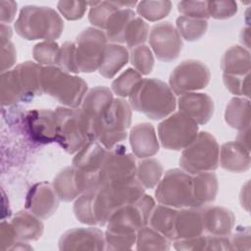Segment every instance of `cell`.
Returning a JSON list of instances; mask_svg holds the SVG:
<instances>
[{"label": "cell", "mask_w": 251, "mask_h": 251, "mask_svg": "<svg viewBox=\"0 0 251 251\" xmlns=\"http://www.w3.org/2000/svg\"><path fill=\"white\" fill-rule=\"evenodd\" d=\"M15 235L22 239H34L40 236L42 225L26 213H19L13 219Z\"/></svg>", "instance_id": "5bb4252c"}, {"label": "cell", "mask_w": 251, "mask_h": 251, "mask_svg": "<svg viewBox=\"0 0 251 251\" xmlns=\"http://www.w3.org/2000/svg\"><path fill=\"white\" fill-rule=\"evenodd\" d=\"M132 64L143 74L150 73L153 66V58L146 46H139L132 52Z\"/></svg>", "instance_id": "d6986e66"}, {"label": "cell", "mask_w": 251, "mask_h": 251, "mask_svg": "<svg viewBox=\"0 0 251 251\" xmlns=\"http://www.w3.org/2000/svg\"><path fill=\"white\" fill-rule=\"evenodd\" d=\"M151 45L162 61H171L177 57L181 50V40L170 23H162L153 27Z\"/></svg>", "instance_id": "30bf717a"}, {"label": "cell", "mask_w": 251, "mask_h": 251, "mask_svg": "<svg viewBox=\"0 0 251 251\" xmlns=\"http://www.w3.org/2000/svg\"><path fill=\"white\" fill-rule=\"evenodd\" d=\"M187 148L180 160L181 166L191 173L214 170L218 164V145L210 134L201 132Z\"/></svg>", "instance_id": "5b68a950"}, {"label": "cell", "mask_w": 251, "mask_h": 251, "mask_svg": "<svg viewBox=\"0 0 251 251\" xmlns=\"http://www.w3.org/2000/svg\"><path fill=\"white\" fill-rule=\"evenodd\" d=\"M101 140L107 145L119 142L126 137L125 129L128 126L130 121L129 108L123 100H115L110 103L100 114Z\"/></svg>", "instance_id": "8992f818"}, {"label": "cell", "mask_w": 251, "mask_h": 251, "mask_svg": "<svg viewBox=\"0 0 251 251\" xmlns=\"http://www.w3.org/2000/svg\"><path fill=\"white\" fill-rule=\"evenodd\" d=\"M177 27L184 38L187 40H195L205 32L207 23L205 21L190 20L181 17L177 19Z\"/></svg>", "instance_id": "2e32d148"}, {"label": "cell", "mask_w": 251, "mask_h": 251, "mask_svg": "<svg viewBox=\"0 0 251 251\" xmlns=\"http://www.w3.org/2000/svg\"><path fill=\"white\" fill-rule=\"evenodd\" d=\"M194 182L189 176L178 170L168 172L156 191L158 200L172 206H195Z\"/></svg>", "instance_id": "277c9868"}, {"label": "cell", "mask_w": 251, "mask_h": 251, "mask_svg": "<svg viewBox=\"0 0 251 251\" xmlns=\"http://www.w3.org/2000/svg\"><path fill=\"white\" fill-rule=\"evenodd\" d=\"M197 133V124L184 114H176L164 121L159 126V134L163 145L178 150L189 145Z\"/></svg>", "instance_id": "52a82bcc"}, {"label": "cell", "mask_w": 251, "mask_h": 251, "mask_svg": "<svg viewBox=\"0 0 251 251\" xmlns=\"http://www.w3.org/2000/svg\"><path fill=\"white\" fill-rule=\"evenodd\" d=\"M62 21L51 9L27 6L23 8L15 25L17 32L29 40L56 38L62 30Z\"/></svg>", "instance_id": "7a4b0ae2"}, {"label": "cell", "mask_w": 251, "mask_h": 251, "mask_svg": "<svg viewBox=\"0 0 251 251\" xmlns=\"http://www.w3.org/2000/svg\"><path fill=\"white\" fill-rule=\"evenodd\" d=\"M130 143L139 157L151 156L158 151V143L151 125H137L131 131Z\"/></svg>", "instance_id": "7c38bea8"}, {"label": "cell", "mask_w": 251, "mask_h": 251, "mask_svg": "<svg viewBox=\"0 0 251 251\" xmlns=\"http://www.w3.org/2000/svg\"><path fill=\"white\" fill-rule=\"evenodd\" d=\"M179 109L188 114L194 122L204 124L213 114V101L202 93H188L179 99Z\"/></svg>", "instance_id": "8fae6325"}, {"label": "cell", "mask_w": 251, "mask_h": 251, "mask_svg": "<svg viewBox=\"0 0 251 251\" xmlns=\"http://www.w3.org/2000/svg\"><path fill=\"white\" fill-rule=\"evenodd\" d=\"M139 175L143 177V183L147 187H152L159 179L162 172V167L160 164L154 160L145 161L140 164Z\"/></svg>", "instance_id": "ac0fdd59"}, {"label": "cell", "mask_w": 251, "mask_h": 251, "mask_svg": "<svg viewBox=\"0 0 251 251\" xmlns=\"http://www.w3.org/2000/svg\"><path fill=\"white\" fill-rule=\"evenodd\" d=\"M127 61V52L122 46L111 45L105 48L102 57L100 73L101 75L111 77L113 76Z\"/></svg>", "instance_id": "4fadbf2b"}, {"label": "cell", "mask_w": 251, "mask_h": 251, "mask_svg": "<svg viewBox=\"0 0 251 251\" xmlns=\"http://www.w3.org/2000/svg\"><path fill=\"white\" fill-rule=\"evenodd\" d=\"M7 7L8 9L5 10V9H1V21L2 23L4 22H11L13 19H14V15H15V12H16V7H17V4H15L14 2H7Z\"/></svg>", "instance_id": "7402d4cb"}, {"label": "cell", "mask_w": 251, "mask_h": 251, "mask_svg": "<svg viewBox=\"0 0 251 251\" xmlns=\"http://www.w3.org/2000/svg\"><path fill=\"white\" fill-rule=\"evenodd\" d=\"M130 103L139 112L151 119H161L176 107L173 93L166 83L156 79L138 81L130 92Z\"/></svg>", "instance_id": "6da1fadb"}, {"label": "cell", "mask_w": 251, "mask_h": 251, "mask_svg": "<svg viewBox=\"0 0 251 251\" xmlns=\"http://www.w3.org/2000/svg\"><path fill=\"white\" fill-rule=\"evenodd\" d=\"M105 38L96 29L88 28L77 37V51L74 45V54L77 55L75 59V72H92L101 64L104 54Z\"/></svg>", "instance_id": "ba28073f"}, {"label": "cell", "mask_w": 251, "mask_h": 251, "mask_svg": "<svg viewBox=\"0 0 251 251\" xmlns=\"http://www.w3.org/2000/svg\"><path fill=\"white\" fill-rule=\"evenodd\" d=\"M57 136L66 150L74 152L80 148L89 137L93 127L86 115L78 111L58 109L57 111Z\"/></svg>", "instance_id": "3957f363"}, {"label": "cell", "mask_w": 251, "mask_h": 251, "mask_svg": "<svg viewBox=\"0 0 251 251\" xmlns=\"http://www.w3.org/2000/svg\"><path fill=\"white\" fill-rule=\"evenodd\" d=\"M57 44H49V43H40L35 46L34 49V58L38 62H44L46 64L52 62H58L57 57H59L57 53Z\"/></svg>", "instance_id": "ffe728a7"}, {"label": "cell", "mask_w": 251, "mask_h": 251, "mask_svg": "<svg viewBox=\"0 0 251 251\" xmlns=\"http://www.w3.org/2000/svg\"><path fill=\"white\" fill-rule=\"evenodd\" d=\"M170 2H141L138 13L150 21L159 20L170 12Z\"/></svg>", "instance_id": "e0dca14e"}, {"label": "cell", "mask_w": 251, "mask_h": 251, "mask_svg": "<svg viewBox=\"0 0 251 251\" xmlns=\"http://www.w3.org/2000/svg\"><path fill=\"white\" fill-rule=\"evenodd\" d=\"M176 211L159 207L156 209L152 218V225L155 228L161 230L167 236L176 237L175 233V220L176 218Z\"/></svg>", "instance_id": "9a60e30c"}, {"label": "cell", "mask_w": 251, "mask_h": 251, "mask_svg": "<svg viewBox=\"0 0 251 251\" xmlns=\"http://www.w3.org/2000/svg\"><path fill=\"white\" fill-rule=\"evenodd\" d=\"M140 76L137 73H135L132 70H127L126 73H124L117 80L114 81L113 83V87L114 90L119 93L120 95L124 96V91H125V85H128V87L130 88V90L132 91L133 87L135 86V84L139 81Z\"/></svg>", "instance_id": "44dd1931"}, {"label": "cell", "mask_w": 251, "mask_h": 251, "mask_svg": "<svg viewBox=\"0 0 251 251\" xmlns=\"http://www.w3.org/2000/svg\"><path fill=\"white\" fill-rule=\"evenodd\" d=\"M209 70L198 61H185L177 66L171 75L172 88L176 93L205 87L209 81Z\"/></svg>", "instance_id": "9c48e42d"}]
</instances>
